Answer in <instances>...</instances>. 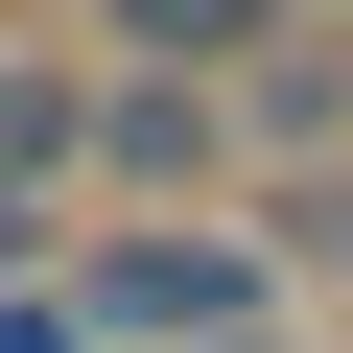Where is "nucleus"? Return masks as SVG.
I'll return each instance as SVG.
<instances>
[{
  "label": "nucleus",
  "mask_w": 353,
  "mask_h": 353,
  "mask_svg": "<svg viewBox=\"0 0 353 353\" xmlns=\"http://www.w3.org/2000/svg\"><path fill=\"white\" fill-rule=\"evenodd\" d=\"M71 118H94V48H0V189H71Z\"/></svg>",
  "instance_id": "4"
},
{
  "label": "nucleus",
  "mask_w": 353,
  "mask_h": 353,
  "mask_svg": "<svg viewBox=\"0 0 353 353\" xmlns=\"http://www.w3.org/2000/svg\"><path fill=\"white\" fill-rule=\"evenodd\" d=\"M330 24H353V0H330Z\"/></svg>",
  "instance_id": "8"
},
{
  "label": "nucleus",
  "mask_w": 353,
  "mask_h": 353,
  "mask_svg": "<svg viewBox=\"0 0 353 353\" xmlns=\"http://www.w3.org/2000/svg\"><path fill=\"white\" fill-rule=\"evenodd\" d=\"M259 236H283V283L353 306V141H330V165H259Z\"/></svg>",
  "instance_id": "5"
},
{
  "label": "nucleus",
  "mask_w": 353,
  "mask_h": 353,
  "mask_svg": "<svg viewBox=\"0 0 353 353\" xmlns=\"http://www.w3.org/2000/svg\"><path fill=\"white\" fill-rule=\"evenodd\" d=\"M71 259V189H0V283H48Z\"/></svg>",
  "instance_id": "6"
},
{
  "label": "nucleus",
  "mask_w": 353,
  "mask_h": 353,
  "mask_svg": "<svg viewBox=\"0 0 353 353\" xmlns=\"http://www.w3.org/2000/svg\"><path fill=\"white\" fill-rule=\"evenodd\" d=\"M212 353H330V330H306V306H283V330H212Z\"/></svg>",
  "instance_id": "7"
},
{
  "label": "nucleus",
  "mask_w": 353,
  "mask_h": 353,
  "mask_svg": "<svg viewBox=\"0 0 353 353\" xmlns=\"http://www.w3.org/2000/svg\"><path fill=\"white\" fill-rule=\"evenodd\" d=\"M212 189H236V94H212V71H118V48H94L71 212H212Z\"/></svg>",
  "instance_id": "2"
},
{
  "label": "nucleus",
  "mask_w": 353,
  "mask_h": 353,
  "mask_svg": "<svg viewBox=\"0 0 353 353\" xmlns=\"http://www.w3.org/2000/svg\"><path fill=\"white\" fill-rule=\"evenodd\" d=\"M71 330L94 353H212V330H283L306 283H283V236H259V189H212V212H71Z\"/></svg>",
  "instance_id": "1"
},
{
  "label": "nucleus",
  "mask_w": 353,
  "mask_h": 353,
  "mask_svg": "<svg viewBox=\"0 0 353 353\" xmlns=\"http://www.w3.org/2000/svg\"><path fill=\"white\" fill-rule=\"evenodd\" d=\"M283 24H306V0H94V48H118V71H212V94H236Z\"/></svg>",
  "instance_id": "3"
}]
</instances>
